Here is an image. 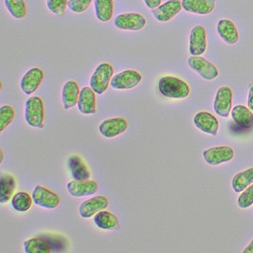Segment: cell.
<instances>
[{
	"label": "cell",
	"mask_w": 253,
	"mask_h": 253,
	"mask_svg": "<svg viewBox=\"0 0 253 253\" xmlns=\"http://www.w3.org/2000/svg\"><path fill=\"white\" fill-rule=\"evenodd\" d=\"M108 199L104 196H94L84 201L79 207V214L83 218H90L99 211L108 207Z\"/></svg>",
	"instance_id": "14"
},
{
	"label": "cell",
	"mask_w": 253,
	"mask_h": 253,
	"mask_svg": "<svg viewBox=\"0 0 253 253\" xmlns=\"http://www.w3.org/2000/svg\"><path fill=\"white\" fill-rule=\"evenodd\" d=\"M24 251L26 253H49L53 250L45 237H35L24 242Z\"/></svg>",
	"instance_id": "26"
},
{
	"label": "cell",
	"mask_w": 253,
	"mask_h": 253,
	"mask_svg": "<svg viewBox=\"0 0 253 253\" xmlns=\"http://www.w3.org/2000/svg\"><path fill=\"white\" fill-rule=\"evenodd\" d=\"M237 205L240 209H249L253 205V184L243 191L237 199Z\"/></svg>",
	"instance_id": "31"
},
{
	"label": "cell",
	"mask_w": 253,
	"mask_h": 253,
	"mask_svg": "<svg viewBox=\"0 0 253 253\" xmlns=\"http://www.w3.org/2000/svg\"><path fill=\"white\" fill-rule=\"evenodd\" d=\"M207 50V32L201 25L195 26L190 34L189 51L194 56H201Z\"/></svg>",
	"instance_id": "9"
},
{
	"label": "cell",
	"mask_w": 253,
	"mask_h": 253,
	"mask_svg": "<svg viewBox=\"0 0 253 253\" xmlns=\"http://www.w3.org/2000/svg\"><path fill=\"white\" fill-rule=\"evenodd\" d=\"M68 167H69L72 179L74 180L90 179V176H91L90 170L80 156H77V155L70 156L68 160Z\"/></svg>",
	"instance_id": "17"
},
{
	"label": "cell",
	"mask_w": 253,
	"mask_h": 253,
	"mask_svg": "<svg viewBox=\"0 0 253 253\" xmlns=\"http://www.w3.org/2000/svg\"><path fill=\"white\" fill-rule=\"evenodd\" d=\"M7 11L15 19H23L27 15V4L25 0H4Z\"/></svg>",
	"instance_id": "29"
},
{
	"label": "cell",
	"mask_w": 253,
	"mask_h": 253,
	"mask_svg": "<svg viewBox=\"0 0 253 253\" xmlns=\"http://www.w3.org/2000/svg\"><path fill=\"white\" fill-rule=\"evenodd\" d=\"M113 75L114 69L110 64H100L94 70L89 80V85L94 90V92L98 95L104 94L110 85Z\"/></svg>",
	"instance_id": "3"
},
{
	"label": "cell",
	"mask_w": 253,
	"mask_h": 253,
	"mask_svg": "<svg viewBox=\"0 0 253 253\" xmlns=\"http://www.w3.org/2000/svg\"><path fill=\"white\" fill-rule=\"evenodd\" d=\"M44 80V72L39 68L29 69L20 81V89L25 95L35 93Z\"/></svg>",
	"instance_id": "13"
},
{
	"label": "cell",
	"mask_w": 253,
	"mask_h": 253,
	"mask_svg": "<svg viewBox=\"0 0 253 253\" xmlns=\"http://www.w3.org/2000/svg\"><path fill=\"white\" fill-rule=\"evenodd\" d=\"M248 107L253 112V84L249 86V97H248Z\"/></svg>",
	"instance_id": "35"
},
{
	"label": "cell",
	"mask_w": 253,
	"mask_h": 253,
	"mask_svg": "<svg viewBox=\"0 0 253 253\" xmlns=\"http://www.w3.org/2000/svg\"><path fill=\"white\" fill-rule=\"evenodd\" d=\"M128 123L124 118L104 120L99 126L100 134L105 138H114L126 132Z\"/></svg>",
	"instance_id": "11"
},
{
	"label": "cell",
	"mask_w": 253,
	"mask_h": 253,
	"mask_svg": "<svg viewBox=\"0 0 253 253\" xmlns=\"http://www.w3.org/2000/svg\"><path fill=\"white\" fill-rule=\"evenodd\" d=\"M95 15L101 22H108L114 13V0H94Z\"/></svg>",
	"instance_id": "24"
},
{
	"label": "cell",
	"mask_w": 253,
	"mask_h": 253,
	"mask_svg": "<svg viewBox=\"0 0 253 253\" xmlns=\"http://www.w3.org/2000/svg\"><path fill=\"white\" fill-rule=\"evenodd\" d=\"M188 65L204 80H215L218 77L217 68L205 58L192 55L188 59Z\"/></svg>",
	"instance_id": "6"
},
{
	"label": "cell",
	"mask_w": 253,
	"mask_h": 253,
	"mask_svg": "<svg viewBox=\"0 0 253 253\" xmlns=\"http://www.w3.org/2000/svg\"><path fill=\"white\" fill-rule=\"evenodd\" d=\"M217 34L229 45H234L239 40V33L235 24L229 19H222L217 24Z\"/></svg>",
	"instance_id": "20"
},
{
	"label": "cell",
	"mask_w": 253,
	"mask_h": 253,
	"mask_svg": "<svg viewBox=\"0 0 253 253\" xmlns=\"http://www.w3.org/2000/svg\"><path fill=\"white\" fill-rule=\"evenodd\" d=\"M142 77L134 69H126L113 76L110 86L117 90H126L136 87L140 84Z\"/></svg>",
	"instance_id": "5"
},
{
	"label": "cell",
	"mask_w": 253,
	"mask_h": 253,
	"mask_svg": "<svg viewBox=\"0 0 253 253\" xmlns=\"http://www.w3.org/2000/svg\"><path fill=\"white\" fill-rule=\"evenodd\" d=\"M244 253H253V241L250 243V245L243 251Z\"/></svg>",
	"instance_id": "36"
},
{
	"label": "cell",
	"mask_w": 253,
	"mask_h": 253,
	"mask_svg": "<svg viewBox=\"0 0 253 253\" xmlns=\"http://www.w3.org/2000/svg\"><path fill=\"white\" fill-rule=\"evenodd\" d=\"M158 87L161 95L169 99L181 100L190 95L189 84L174 76L167 75L161 77L158 83Z\"/></svg>",
	"instance_id": "1"
},
{
	"label": "cell",
	"mask_w": 253,
	"mask_h": 253,
	"mask_svg": "<svg viewBox=\"0 0 253 253\" xmlns=\"http://www.w3.org/2000/svg\"><path fill=\"white\" fill-rule=\"evenodd\" d=\"M80 91L79 85L76 82L68 81L65 83L62 89V101L66 110H69L77 104Z\"/></svg>",
	"instance_id": "21"
},
{
	"label": "cell",
	"mask_w": 253,
	"mask_h": 253,
	"mask_svg": "<svg viewBox=\"0 0 253 253\" xmlns=\"http://www.w3.org/2000/svg\"><path fill=\"white\" fill-rule=\"evenodd\" d=\"M69 0H46L48 11L56 15H63L68 8Z\"/></svg>",
	"instance_id": "32"
},
{
	"label": "cell",
	"mask_w": 253,
	"mask_h": 253,
	"mask_svg": "<svg viewBox=\"0 0 253 253\" xmlns=\"http://www.w3.org/2000/svg\"><path fill=\"white\" fill-rule=\"evenodd\" d=\"M77 107L83 115H92L96 112V93L90 86L81 89Z\"/></svg>",
	"instance_id": "18"
},
{
	"label": "cell",
	"mask_w": 253,
	"mask_h": 253,
	"mask_svg": "<svg viewBox=\"0 0 253 253\" xmlns=\"http://www.w3.org/2000/svg\"><path fill=\"white\" fill-rule=\"evenodd\" d=\"M182 10V3L180 0H168L160 5L158 8L152 10L155 19L161 23L172 20Z\"/></svg>",
	"instance_id": "12"
},
{
	"label": "cell",
	"mask_w": 253,
	"mask_h": 253,
	"mask_svg": "<svg viewBox=\"0 0 253 253\" xmlns=\"http://www.w3.org/2000/svg\"><path fill=\"white\" fill-rule=\"evenodd\" d=\"M252 184H253V167L236 173L231 181L232 189L235 193H242Z\"/></svg>",
	"instance_id": "27"
},
{
	"label": "cell",
	"mask_w": 253,
	"mask_h": 253,
	"mask_svg": "<svg viewBox=\"0 0 253 253\" xmlns=\"http://www.w3.org/2000/svg\"><path fill=\"white\" fill-rule=\"evenodd\" d=\"M93 222L95 226L102 230H114L120 229L119 220L115 214L108 211H101L94 215Z\"/></svg>",
	"instance_id": "23"
},
{
	"label": "cell",
	"mask_w": 253,
	"mask_h": 253,
	"mask_svg": "<svg viewBox=\"0 0 253 253\" xmlns=\"http://www.w3.org/2000/svg\"><path fill=\"white\" fill-rule=\"evenodd\" d=\"M25 120L28 126L31 127L42 128L44 126L45 107L40 97L33 96L26 101Z\"/></svg>",
	"instance_id": "2"
},
{
	"label": "cell",
	"mask_w": 253,
	"mask_h": 253,
	"mask_svg": "<svg viewBox=\"0 0 253 253\" xmlns=\"http://www.w3.org/2000/svg\"><path fill=\"white\" fill-rule=\"evenodd\" d=\"M182 9L185 12L206 15L213 12L215 0H182Z\"/></svg>",
	"instance_id": "19"
},
{
	"label": "cell",
	"mask_w": 253,
	"mask_h": 253,
	"mask_svg": "<svg viewBox=\"0 0 253 253\" xmlns=\"http://www.w3.org/2000/svg\"><path fill=\"white\" fill-rule=\"evenodd\" d=\"M213 109L222 118H228L230 116L232 109V90L230 87L225 85L219 88L215 95Z\"/></svg>",
	"instance_id": "10"
},
{
	"label": "cell",
	"mask_w": 253,
	"mask_h": 253,
	"mask_svg": "<svg viewBox=\"0 0 253 253\" xmlns=\"http://www.w3.org/2000/svg\"><path fill=\"white\" fill-rule=\"evenodd\" d=\"M33 196H30L26 192H18L15 195H13L11 199L12 209L20 213H24L30 211L33 206Z\"/></svg>",
	"instance_id": "28"
},
{
	"label": "cell",
	"mask_w": 253,
	"mask_h": 253,
	"mask_svg": "<svg viewBox=\"0 0 253 253\" xmlns=\"http://www.w3.org/2000/svg\"><path fill=\"white\" fill-rule=\"evenodd\" d=\"M202 156L208 164L216 166L232 161L234 158V151L230 146L221 145L205 150Z\"/></svg>",
	"instance_id": "7"
},
{
	"label": "cell",
	"mask_w": 253,
	"mask_h": 253,
	"mask_svg": "<svg viewBox=\"0 0 253 253\" xmlns=\"http://www.w3.org/2000/svg\"><path fill=\"white\" fill-rule=\"evenodd\" d=\"M145 5L147 6V8L150 10H154L156 8H158L160 5H161V1L162 0H143Z\"/></svg>",
	"instance_id": "34"
},
{
	"label": "cell",
	"mask_w": 253,
	"mask_h": 253,
	"mask_svg": "<svg viewBox=\"0 0 253 253\" xmlns=\"http://www.w3.org/2000/svg\"><path fill=\"white\" fill-rule=\"evenodd\" d=\"M32 196L36 206L46 210L56 209L60 204V197L57 194L43 186H36Z\"/></svg>",
	"instance_id": "8"
},
{
	"label": "cell",
	"mask_w": 253,
	"mask_h": 253,
	"mask_svg": "<svg viewBox=\"0 0 253 253\" xmlns=\"http://www.w3.org/2000/svg\"><path fill=\"white\" fill-rule=\"evenodd\" d=\"M114 26L122 31L138 32L146 26V18L137 12L122 13L116 16Z\"/></svg>",
	"instance_id": "4"
},
{
	"label": "cell",
	"mask_w": 253,
	"mask_h": 253,
	"mask_svg": "<svg viewBox=\"0 0 253 253\" xmlns=\"http://www.w3.org/2000/svg\"><path fill=\"white\" fill-rule=\"evenodd\" d=\"M69 195L73 197H84L95 195L99 190V185L91 179L72 180L67 185Z\"/></svg>",
	"instance_id": "15"
},
{
	"label": "cell",
	"mask_w": 253,
	"mask_h": 253,
	"mask_svg": "<svg viewBox=\"0 0 253 253\" xmlns=\"http://www.w3.org/2000/svg\"><path fill=\"white\" fill-rule=\"evenodd\" d=\"M231 118L233 122L241 128L249 129L253 126V112L245 105H236L231 109Z\"/></svg>",
	"instance_id": "22"
},
{
	"label": "cell",
	"mask_w": 253,
	"mask_h": 253,
	"mask_svg": "<svg viewBox=\"0 0 253 253\" xmlns=\"http://www.w3.org/2000/svg\"><path fill=\"white\" fill-rule=\"evenodd\" d=\"M94 0H69V10L75 13H82L84 12L91 5Z\"/></svg>",
	"instance_id": "33"
},
{
	"label": "cell",
	"mask_w": 253,
	"mask_h": 253,
	"mask_svg": "<svg viewBox=\"0 0 253 253\" xmlns=\"http://www.w3.org/2000/svg\"><path fill=\"white\" fill-rule=\"evenodd\" d=\"M194 124L197 129L205 134L216 136L218 133L219 122L217 118L206 111L196 113L194 117Z\"/></svg>",
	"instance_id": "16"
},
{
	"label": "cell",
	"mask_w": 253,
	"mask_h": 253,
	"mask_svg": "<svg viewBox=\"0 0 253 253\" xmlns=\"http://www.w3.org/2000/svg\"><path fill=\"white\" fill-rule=\"evenodd\" d=\"M16 188V180L10 173H3L0 177V203L5 204L12 199Z\"/></svg>",
	"instance_id": "25"
},
{
	"label": "cell",
	"mask_w": 253,
	"mask_h": 253,
	"mask_svg": "<svg viewBox=\"0 0 253 253\" xmlns=\"http://www.w3.org/2000/svg\"><path fill=\"white\" fill-rule=\"evenodd\" d=\"M15 118V111L11 105H3L0 108V132L9 126Z\"/></svg>",
	"instance_id": "30"
}]
</instances>
